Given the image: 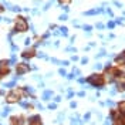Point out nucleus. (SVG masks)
<instances>
[{"label": "nucleus", "mask_w": 125, "mask_h": 125, "mask_svg": "<svg viewBox=\"0 0 125 125\" xmlns=\"http://www.w3.org/2000/svg\"><path fill=\"white\" fill-rule=\"evenodd\" d=\"M23 97H26V91L24 88H11L7 94H6V102L7 104H16L19 102Z\"/></svg>", "instance_id": "f257e3e1"}, {"label": "nucleus", "mask_w": 125, "mask_h": 125, "mask_svg": "<svg viewBox=\"0 0 125 125\" xmlns=\"http://www.w3.org/2000/svg\"><path fill=\"white\" fill-rule=\"evenodd\" d=\"M3 11H4V9H3L1 6H0V13H3Z\"/></svg>", "instance_id": "ddd939ff"}, {"label": "nucleus", "mask_w": 125, "mask_h": 125, "mask_svg": "<svg viewBox=\"0 0 125 125\" xmlns=\"http://www.w3.org/2000/svg\"><path fill=\"white\" fill-rule=\"evenodd\" d=\"M122 83H124V84H125V77H124V81H122Z\"/></svg>", "instance_id": "4468645a"}, {"label": "nucleus", "mask_w": 125, "mask_h": 125, "mask_svg": "<svg viewBox=\"0 0 125 125\" xmlns=\"http://www.w3.org/2000/svg\"><path fill=\"white\" fill-rule=\"evenodd\" d=\"M48 108H50V109H54L55 108V104H50V105H48Z\"/></svg>", "instance_id": "f8f14e48"}, {"label": "nucleus", "mask_w": 125, "mask_h": 125, "mask_svg": "<svg viewBox=\"0 0 125 125\" xmlns=\"http://www.w3.org/2000/svg\"><path fill=\"white\" fill-rule=\"evenodd\" d=\"M85 81L88 84H91L93 87H98V88H102L105 85V83H107L104 74H91L90 77L85 78Z\"/></svg>", "instance_id": "f03ea898"}, {"label": "nucleus", "mask_w": 125, "mask_h": 125, "mask_svg": "<svg viewBox=\"0 0 125 125\" xmlns=\"http://www.w3.org/2000/svg\"><path fill=\"white\" fill-rule=\"evenodd\" d=\"M119 114H122V115H125V100L124 101H121L119 104H118V109H117Z\"/></svg>", "instance_id": "1a4fd4ad"}, {"label": "nucleus", "mask_w": 125, "mask_h": 125, "mask_svg": "<svg viewBox=\"0 0 125 125\" xmlns=\"http://www.w3.org/2000/svg\"><path fill=\"white\" fill-rule=\"evenodd\" d=\"M60 1V4H70L71 0H58Z\"/></svg>", "instance_id": "9b49d317"}, {"label": "nucleus", "mask_w": 125, "mask_h": 125, "mask_svg": "<svg viewBox=\"0 0 125 125\" xmlns=\"http://www.w3.org/2000/svg\"><path fill=\"white\" fill-rule=\"evenodd\" d=\"M115 62L118 64V67H119V65H125V54L124 53H121L119 55L115 57Z\"/></svg>", "instance_id": "6e6552de"}, {"label": "nucleus", "mask_w": 125, "mask_h": 125, "mask_svg": "<svg viewBox=\"0 0 125 125\" xmlns=\"http://www.w3.org/2000/svg\"><path fill=\"white\" fill-rule=\"evenodd\" d=\"M27 119L24 115H13L9 119V125H26Z\"/></svg>", "instance_id": "20e7f679"}, {"label": "nucleus", "mask_w": 125, "mask_h": 125, "mask_svg": "<svg viewBox=\"0 0 125 125\" xmlns=\"http://www.w3.org/2000/svg\"><path fill=\"white\" fill-rule=\"evenodd\" d=\"M29 71H30V65L29 64H26V62H17V65H16V74L17 75H24Z\"/></svg>", "instance_id": "39448f33"}, {"label": "nucleus", "mask_w": 125, "mask_h": 125, "mask_svg": "<svg viewBox=\"0 0 125 125\" xmlns=\"http://www.w3.org/2000/svg\"><path fill=\"white\" fill-rule=\"evenodd\" d=\"M117 90H118V91H121V93L125 91V84H124V83H118V84H117Z\"/></svg>", "instance_id": "9d476101"}, {"label": "nucleus", "mask_w": 125, "mask_h": 125, "mask_svg": "<svg viewBox=\"0 0 125 125\" xmlns=\"http://www.w3.org/2000/svg\"><path fill=\"white\" fill-rule=\"evenodd\" d=\"M37 55V50L34 48V47H30V48H26L23 53H21V57H23L24 60H30V58H33V57H36Z\"/></svg>", "instance_id": "423d86ee"}, {"label": "nucleus", "mask_w": 125, "mask_h": 125, "mask_svg": "<svg viewBox=\"0 0 125 125\" xmlns=\"http://www.w3.org/2000/svg\"><path fill=\"white\" fill-rule=\"evenodd\" d=\"M27 124L29 125H43V121H41V117L40 115H31L27 119Z\"/></svg>", "instance_id": "0eeeda50"}, {"label": "nucleus", "mask_w": 125, "mask_h": 125, "mask_svg": "<svg viewBox=\"0 0 125 125\" xmlns=\"http://www.w3.org/2000/svg\"><path fill=\"white\" fill-rule=\"evenodd\" d=\"M14 31H19V33H24V31L29 30V23H27V20L21 17V16H19L17 19H16V24H14Z\"/></svg>", "instance_id": "7ed1b4c3"}]
</instances>
